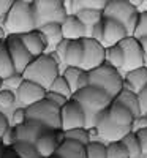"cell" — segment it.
Here are the masks:
<instances>
[{"label": "cell", "mask_w": 147, "mask_h": 158, "mask_svg": "<svg viewBox=\"0 0 147 158\" xmlns=\"http://www.w3.org/2000/svg\"><path fill=\"white\" fill-rule=\"evenodd\" d=\"M73 98L78 100L81 103V106L84 108L86 115H87V125H90L92 122L95 125L97 115L101 111L108 109L111 106V103L114 101V97L109 95L106 90L95 87V85H90V84L76 90L73 94Z\"/></svg>", "instance_id": "obj_1"}, {"label": "cell", "mask_w": 147, "mask_h": 158, "mask_svg": "<svg viewBox=\"0 0 147 158\" xmlns=\"http://www.w3.org/2000/svg\"><path fill=\"white\" fill-rule=\"evenodd\" d=\"M24 79L33 81L40 85H43L46 90H49L54 79L60 74L59 73V62L56 59V54H41L38 57H33L32 62L27 65V68L22 71Z\"/></svg>", "instance_id": "obj_2"}, {"label": "cell", "mask_w": 147, "mask_h": 158, "mask_svg": "<svg viewBox=\"0 0 147 158\" xmlns=\"http://www.w3.org/2000/svg\"><path fill=\"white\" fill-rule=\"evenodd\" d=\"M3 24H5V29L8 30V33L22 35V33L35 30L36 21H35L32 5L16 0L13 3V6L10 8V11L6 13V16L3 18Z\"/></svg>", "instance_id": "obj_3"}, {"label": "cell", "mask_w": 147, "mask_h": 158, "mask_svg": "<svg viewBox=\"0 0 147 158\" xmlns=\"http://www.w3.org/2000/svg\"><path fill=\"white\" fill-rule=\"evenodd\" d=\"M25 114H27L29 120L40 123L46 130H54V131L62 130L60 106H57L56 103H52L48 98H43L27 106L25 108Z\"/></svg>", "instance_id": "obj_4"}, {"label": "cell", "mask_w": 147, "mask_h": 158, "mask_svg": "<svg viewBox=\"0 0 147 158\" xmlns=\"http://www.w3.org/2000/svg\"><path fill=\"white\" fill-rule=\"evenodd\" d=\"M89 84L106 90L109 95H112L116 98L119 95V92L124 89L125 81H124V77L120 76L117 68H114L112 65L104 62L100 67L89 71Z\"/></svg>", "instance_id": "obj_5"}, {"label": "cell", "mask_w": 147, "mask_h": 158, "mask_svg": "<svg viewBox=\"0 0 147 158\" xmlns=\"http://www.w3.org/2000/svg\"><path fill=\"white\" fill-rule=\"evenodd\" d=\"M103 15H104V18H111V19L119 21L120 24H124L125 29L128 30V35H135L136 25L139 21V11L128 0L108 2L103 10Z\"/></svg>", "instance_id": "obj_6"}, {"label": "cell", "mask_w": 147, "mask_h": 158, "mask_svg": "<svg viewBox=\"0 0 147 158\" xmlns=\"http://www.w3.org/2000/svg\"><path fill=\"white\" fill-rule=\"evenodd\" d=\"M32 8L36 21V29L49 22H62L66 18L63 0H35Z\"/></svg>", "instance_id": "obj_7"}, {"label": "cell", "mask_w": 147, "mask_h": 158, "mask_svg": "<svg viewBox=\"0 0 147 158\" xmlns=\"http://www.w3.org/2000/svg\"><path fill=\"white\" fill-rule=\"evenodd\" d=\"M93 127L97 128V135H100L103 139L109 141V142H112V141H120V139H122V138L128 133V131L133 130V128H130V127H122V125H119L116 120H112L111 115H109V112H108V109L101 111V112L97 115L95 125H93Z\"/></svg>", "instance_id": "obj_8"}, {"label": "cell", "mask_w": 147, "mask_h": 158, "mask_svg": "<svg viewBox=\"0 0 147 158\" xmlns=\"http://www.w3.org/2000/svg\"><path fill=\"white\" fill-rule=\"evenodd\" d=\"M119 44L124 51V57H125L124 70L125 71L135 70V68H139V67H144L145 65L144 51H142V46L139 43V38H136L135 35H128Z\"/></svg>", "instance_id": "obj_9"}, {"label": "cell", "mask_w": 147, "mask_h": 158, "mask_svg": "<svg viewBox=\"0 0 147 158\" xmlns=\"http://www.w3.org/2000/svg\"><path fill=\"white\" fill-rule=\"evenodd\" d=\"M60 115H62V130H71L78 127H87V115L81 103L74 100L73 97L66 101L60 108Z\"/></svg>", "instance_id": "obj_10"}, {"label": "cell", "mask_w": 147, "mask_h": 158, "mask_svg": "<svg viewBox=\"0 0 147 158\" xmlns=\"http://www.w3.org/2000/svg\"><path fill=\"white\" fill-rule=\"evenodd\" d=\"M82 43H84V59L81 63L82 70L90 71L106 62V48L103 46L101 41L92 36H84Z\"/></svg>", "instance_id": "obj_11"}, {"label": "cell", "mask_w": 147, "mask_h": 158, "mask_svg": "<svg viewBox=\"0 0 147 158\" xmlns=\"http://www.w3.org/2000/svg\"><path fill=\"white\" fill-rule=\"evenodd\" d=\"M5 41H6V46H8L10 56L13 59V63H15L16 71L22 73L25 68H27V65L32 62L33 56L30 54V51L27 49V46H25L24 41L21 40V35L10 33Z\"/></svg>", "instance_id": "obj_12"}, {"label": "cell", "mask_w": 147, "mask_h": 158, "mask_svg": "<svg viewBox=\"0 0 147 158\" xmlns=\"http://www.w3.org/2000/svg\"><path fill=\"white\" fill-rule=\"evenodd\" d=\"M46 94L48 90L43 85H40L33 81H29V79H24L22 84L16 90V97L24 106H30V104L46 98Z\"/></svg>", "instance_id": "obj_13"}, {"label": "cell", "mask_w": 147, "mask_h": 158, "mask_svg": "<svg viewBox=\"0 0 147 158\" xmlns=\"http://www.w3.org/2000/svg\"><path fill=\"white\" fill-rule=\"evenodd\" d=\"M125 36H128V30L125 29L124 24H120L119 21L111 19V18L103 19V40H101V43L104 48L119 44Z\"/></svg>", "instance_id": "obj_14"}, {"label": "cell", "mask_w": 147, "mask_h": 158, "mask_svg": "<svg viewBox=\"0 0 147 158\" xmlns=\"http://www.w3.org/2000/svg\"><path fill=\"white\" fill-rule=\"evenodd\" d=\"M63 130H59V131H54V130H48L44 131V133L38 138V141L35 142V146L40 152V155H41V158H49L56 153L59 144L63 141L65 135L60 138V133Z\"/></svg>", "instance_id": "obj_15"}, {"label": "cell", "mask_w": 147, "mask_h": 158, "mask_svg": "<svg viewBox=\"0 0 147 158\" xmlns=\"http://www.w3.org/2000/svg\"><path fill=\"white\" fill-rule=\"evenodd\" d=\"M62 33L66 40H81L87 36V27L79 21L76 15H66V18L60 22Z\"/></svg>", "instance_id": "obj_16"}, {"label": "cell", "mask_w": 147, "mask_h": 158, "mask_svg": "<svg viewBox=\"0 0 147 158\" xmlns=\"http://www.w3.org/2000/svg\"><path fill=\"white\" fill-rule=\"evenodd\" d=\"M15 127V125H13ZM44 131H48L46 128H43L40 123L33 122V120H25L21 125L15 127V133H16V141H29V142H36L38 138L41 136Z\"/></svg>", "instance_id": "obj_17"}, {"label": "cell", "mask_w": 147, "mask_h": 158, "mask_svg": "<svg viewBox=\"0 0 147 158\" xmlns=\"http://www.w3.org/2000/svg\"><path fill=\"white\" fill-rule=\"evenodd\" d=\"M56 155L59 158H87L86 144L70 138H63L56 150Z\"/></svg>", "instance_id": "obj_18"}, {"label": "cell", "mask_w": 147, "mask_h": 158, "mask_svg": "<svg viewBox=\"0 0 147 158\" xmlns=\"http://www.w3.org/2000/svg\"><path fill=\"white\" fill-rule=\"evenodd\" d=\"M21 40L24 41V44L27 46V49L30 51V54L33 57H38V56L44 54V51L48 49L46 38L43 36V33L40 32L38 29H35L32 32H27V33H22Z\"/></svg>", "instance_id": "obj_19"}, {"label": "cell", "mask_w": 147, "mask_h": 158, "mask_svg": "<svg viewBox=\"0 0 147 158\" xmlns=\"http://www.w3.org/2000/svg\"><path fill=\"white\" fill-rule=\"evenodd\" d=\"M108 112L111 115L112 120H116L119 125H122V127H130L133 128V123H135L136 120V115L133 114L125 104L122 103H119L117 100H114L111 103V106L108 108Z\"/></svg>", "instance_id": "obj_20"}, {"label": "cell", "mask_w": 147, "mask_h": 158, "mask_svg": "<svg viewBox=\"0 0 147 158\" xmlns=\"http://www.w3.org/2000/svg\"><path fill=\"white\" fill-rule=\"evenodd\" d=\"M84 59V43L82 38L81 40H70L68 49L63 59V63L66 67H81Z\"/></svg>", "instance_id": "obj_21"}, {"label": "cell", "mask_w": 147, "mask_h": 158, "mask_svg": "<svg viewBox=\"0 0 147 158\" xmlns=\"http://www.w3.org/2000/svg\"><path fill=\"white\" fill-rule=\"evenodd\" d=\"M114 100H117L119 103L125 104V106H127L133 114H135L136 117H139V115H141L139 100H138V92H135L133 89H130V87H125V85H124V89L119 92V95H117Z\"/></svg>", "instance_id": "obj_22"}, {"label": "cell", "mask_w": 147, "mask_h": 158, "mask_svg": "<svg viewBox=\"0 0 147 158\" xmlns=\"http://www.w3.org/2000/svg\"><path fill=\"white\" fill-rule=\"evenodd\" d=\"M38 30L43 33V36L46 38V41H48V48H51V49H56V46L63 40V33H62V25H60V22H49V24H44V25H41Z\"/></svg>", "instance_id": "obj_23"}, {"label": "cell", "mask_w": 147, "mask_h": 158, "mask_svg": "<svg viewBox=\"0 0 147 158\" xmlns=\"http://www.w3.org/2000/svg\"><path fill=\"white\" fill-rule=\"evenodd\" d=\"M125 84H127L130 89H133L135 92L142 90V89L147 85V65L127 71Z\"/></svg>", "instance_id": "obj_24"}, {"label": "cell", "mask_w": 147, "mask_h": 158, "mask_svg": "<svg viewBox=\"0 0 147 158\" xmlns=\"http://www.w3.org/2000/svg\"><path fill=\"white\" fill-rule=\"evenodd\" d=\"M13 73H16L15 63L10 56V51L6 46L5 40H0V77L5 79L8 76H11Z\"/></svg>", "instance_id": "obj_25"}, {"label": "cell", "mask_w": 147, "mask_h": 158, "mask_svg": "<svg viewBox=\"0 0 147 158\" xmlns=\"http://www.w3.org/2000/svg\"><path fill=\"white\" fill-rule=\"evenodd\" d=\"M76 16L79 18V21H81L87 29L92 27L93 24L100 22L104 18L103 10H95V8H81L76 13Z\"/></svg>", "instance_id": "obj_26"}, {"label": "cell", "mask_w": 147, "mask_h": 158, "mask_svg": "<svg viewBox=\"0 0 147 158\" xmlns=\"http://www.w3.org/2000/svg\"><path fill=\"white\" fill-rule=\"evenodd\" d=\"M13 150L18 153L19 158H41L38 149L33 142H29V141H16L13 144Z\"/></svg>", "instance_id": "obj_27"}, {"label": "cell", "mask_w": 147, "mask_h": 158, "mask_svg": "<svg viewBox=\"0 0 147 158\" xmlns=\"http://www.w3.org/2000/svg\"><path fill=\"white\" fill-rule=\"evenodd\" d=\"M106 63L112 65L117 70H124L125 57H124V51L120 48V44H114V46L106 48Z\"/></svg>", "instance_id": "obj_28"}, {"label": "cell", "mask_w": 147, "mask_h": 158, "mask_svg": "<svg viewBox=\"0 0 147 158\" xmlns=\"http://www.w3.org/2000/svg\"><path fill=\"white\" fill-rule=\"evenodd\" d=\"M120 141L125 144V147L128 149L131 158L139 156V155L142 153V150H141V144H139V139H138V135H136V131H135V130L128 131V133H127L122 139H120Z\"/></svg>", "instance_id": "obj_29"}, {"label": "cell", "mask_w": 147, "mask_h": 158, "mask_svg": "<svg viewBox=\"0 0 147 158\" xmlns=\"http://www.w3.org/2000/svg\"><path fill=\"white\" fill-rule=\"evenodd\" d=\"M49 90L57 92V94H62V95H63V97H66V98H71V97H73V90H71V87H70L68 81L65 79V76H63V74H59V76L54 79V82L51 84Z\"/></svg>", "instance_id": "obj_30"}, {"label": "cell", "mask_w": 147, "mask_h": 158, "mask_svg": "<svg viewBox=\"0 0 147 158\" xmlns=\"http://www.w3.org/2000/svg\"><path fill=\"white\" fill-rule=\"evenodd\" d=\"M65 138H70V139H74V141H79L82 144H87L90 142V131L86 128V127H78V128H71V130H66L63 131Z\"/></svg>", "instance_id": "obj_31"}, {"label": "cell", "mask_w": 147, "mask_h": 158, "mask_svg": "<svg viewBox=\"0 0 147 158\" xmlns=\"http://www.w3.org/2000/svg\"><path fill=\"white\" fill-rule=\"evenodd\" d=\"M108 158H131V156L122 141H112L108 144Z\"/></svg>", "instance_id": "obj_32"}, {"label": "cell", "mask_w": 147, "mask_h": 158, "mask_svg": "<svg viewBox=\"0 0 147 158\" xmlns=\"http://www.w3.org/2000/svg\"><path fill=\"white\" fill-rule=\"evenodd\" d=\"M87 158H108V146H104L101 142L90 141L87 146Z\"/></svg>", "instance_id": "obj_33"}, {"label": "cell", "mask_w": 147, "mask_h": 158, "mask_svg": "<svg viewBox=\"0 0 147 158\" xmlns=\"http://www.w3.org/2000/svg\"><path fill=\"white\" fill-rule=\"evenodd\" d=\"M81 71H82L81 67H66V70L63 71V76L68 81L73 94L79 89V74H81Z\"/></svg>", "instance_id": "obj_34"}, {"label": "cell", "mask_w": 147, "mask_h": 158, "mask_svg": "<svg viewBox=\"0 0 147 158\" xmlns=\"http://www.w3.org/2000/svg\"><path fill=\"white\" fill-rule=\"evenodd\" d=\"M108 0H74L76 13L81 8H95V10H104Z\"/></svg>", "instance_id": "obj_35"}, {"label": "cell", "mask_w": 147, "mask_h": 158, "mask_svg": "<svg viewBox=\"0 0 147 158\" xmlns=\"http://www.w3.org/2000/svg\"><path fill=\"white\" fill-rule=\"evenodd\" d=\"M16 100H18V97L13 94L11 90L0 89V108H10V106L15 104Z\"/></svg>", "instance_id": "obj_36"}, {"label": "cell", "mask_w": 147, "mask_h": 158, "mask_svg": "<svg viewBox=\"0 0 147 158\" xmlns=\"http://www.w3.org/2000/svg\"><path fill=\"white\" fill-rule=\"evenodd\" d=\"M22 81H24V74L19 73V71H16V73H13L11 76H8V77L3 79V84L8 85V87H11V89H15V90H18V87L22 84Z\"/></svg>", "instance_id": "obj_37"}, {"label": "cell", "mask_w": 147, "mask_h": 158, "mask_svg": "<svg viewBox=\"0 0 147 158\" xmlns=\"http://www.w3.org/2000/svg\"><path fill=\"white\" fill-rule=\"evenodd\" d=\"M144 35H147V10L139 13V21H138L136 30H135V36L136 38L144 36Z\"/></svg>", "instance_id": "obj_38"}, {"label": "cell", "mask_w": 147, "mask_h": 158, "mask_svg": "<svg viewBox=\"0 0 147 158\" xmlns=\"http://www.w3.org/2000/svg\"><path fill=\"white\" fill-rule=\"evenodd\" d=\"M104 19V18H103ZM103 19L97 24H93L92 27L87 29V36H92V38H95L98 40V41H101L103 40Z\"/></svg>", "instance_id": "obj_39"}, {"label": "cell", "mask_w": 147, "mask_h": 158, "mask_svg": "<svg viewBox=\"0 0 147 158\" xmlns=\"http://www.w3.org/2000/svg\"><path fill=\"white\" fill-rule=\"evenodd\" d=\"M46 98L48 100H51L52 103H56L57 106H63V104L68 101L70 98H66V97H63L62 94H57V92H52V90H48V94H46Z\"/></svg>", "instance_id": "obj_40"}, {"label": "cell", "mask_w": 147, "mask_h": 158, "mask_svg": "<svg viewBox=\"0 0 147 158\" xmlns=\"http://www.w3.org/2000/svg\"><path fill=\"white\" fill-rule=\"evenodd\" d=\"M135 131H136V135H138V139H139V144H141L142 153L147 155V127L138 128V130H135Z\"/></svg>", "instance_id": "obj_41"}, {"label": "cell", "mask_w": 147, "mask_h": 158, "mask_svg": "<svg viewBox=\"0 0 147 158\" xmlns=\"http://www.w3.org/2000/svg\"><path fill=\"white\" fill-rule=\"evenodd\" d=\"M68 44H70V40L63 38L62 41L56 46V49H54V54H56L57 57H60L62 62H63V59H65V54H66V49H68Z\"/></svg>", "instance_id": "obj_42"}, {"label": "cell", "mask_w": 147, "mask_h": 158, "mask_svg": "<svg viewBox=\"0 0 147 158\" xmlns=\"http://www.w3.org/2000/svg\"><path fill=\"white\" fill-rule=\"evenodd\" d=\"M138 100H139V108H141V115L147 114V85L138 92Z\"/></svg>", "instance_id": "obj_43"}, {"label": "cell", "mask_w": 147, "mask_h": 158, "mask_svg": "<svg viewBox=\"0 0 147 158\" xmlns=\"http://www.w3.org/2000/svg\"><path fill=\"white\" fill-rule=\"evenodd\" d=\"M25 120H27V114H25V108L24 109H18L15 111V114H13V125H21L24 123Z\"/></svg>", "instance_id": "obj_44"}, {"label": "cell", "mask_w": 147, "mask_h": 158, "mask_svg": "<svg viewBox=\"0 0 147 158\" xmlns=\"http://www.w3.org/2000/svg\"><path fill=\"white\" fill-rule=\"evenodd\" d=\"M16 0H0V19H3L6 16V13L10 11V8L13 6Z\"/></svg>", "instance_id": "obj_45"}, {"label": "cell", "mask_w": 147, "mask_h": 158, "mask_svg": "<svg viewBox=\"0 0 147 158\" xmlns=\"http://www.w3.org/2000/svg\"><path fill=\"white\" fill-rule=\"evenodd\" d=\"M10 130V122L3 112H0V139L5 136V133Z\"/></svg>", "instance_id": "obj_46"}, {"label": "cell", "mask_w": 147, "mask_h": 158, "mask_svg": "<svg viewBox=\"0 0 147 158\" xmlns=\"http://www.w3.org/2000/svg\"><path fill=\"white\" fill-rule=\"evenodd\" d=\"M86 85H89V71L87 70H82L81 74H79V89H82Z\"/></svg>", "instance_id": "obj_47"}, {"label": "cell", "mask_w": 147, "mask_h": 158, "mask_svg": "<svg viewBox=\"0 0 147 158\" xmlns=\"http://www.w3.org/2000/svg\"><path fill=\"white\" fill-rule=\"evenodd\" d=\"M139 43H141V46H142V51H144V59H145V65H147V35L139 36Z\"/></svg>", "instance_id": "obj_48"}, {"label": "cell", "mask_w": 147, "mask_h": 158, "mask_svg": "<svg viewBox=\"0 0 147 158\" xmlns=\"http://www.w3.org/2000/svg\"><path fill=\"white\" fill-rule=\"evenodd\" d=\"M5 158H19V156H18V153L15 150H13L11 146H8L6 147V152H5Z\"/></svg>", "instance_id": "obj_49"}, {"label": "cell", "mask_w": 147, "mask_h": 158, "mask_svg": "<svg viewBox=\"0 0 147 158\" xmlns=\"http://www.w3.org/2000/svg\"><path fill=\"white\" fill-rule=\"evenodd\" d=\"M6 144L2 141V142H0V158H5V152H6Z\"/></svg>", "instance_id": "obj_50"}, {"label": "cell", "mask_w": 147, "mask_h": 158, "mask_svg": "<svg viewBox=\"0 0 147 158\" xmlns=\"http://www.w3.org/2000/svg\"><path fill=\"white\" fill-rule=\"evenodd\" d=\"M10 33H8V30L5 29V27H2L0 25V40H6V36H8Z\"/></svg>", "instance_id": "obj_51"}, {"label": "cell", "mask_w": 147, "mask_h": 158, "mask_svg": "<svg viewBox=\"0 0 147 158\" xmlns=\"http://www.w3.org/2000/svg\"><path fill=\"white\" fill-rule=\"evenodd\" d=\"M128 2H130V3L133 5V6H136V8H139V6H141V5H142L144 2H145V0H128Z\"/></svg>", "instance_id": "obj_52"}, {"label": "cell", "mask_w": 147, "mask_h": 158, "mask_svg": "<svg viewBox=\"0 0 147 158\" xmlns=\"http://www.w3.org/2000/svg\"><path fill=\"white\" fill-rule=\"evenodd\" d=\"M19 2H24V3H29V5H33L35 0H19Z\"/></svg>", "instance_id": "obj_53"}, {"label": "cell", "mask_w": 147, "mask_h": 158, "mask_svg": "<svg viewBox=\"0 0 147 158\" xmlns=\"http://www.w3.org/2000/svg\"><path fill=\"white\" fill-rule=\"evenodd\" d=\"M2 85H3V79L0 77V89H2Z\"/></svg>", "instance_id": "obj_54"}, {"label": "cell", "mask_w": 147, "mask_h": 158, "mask_svg": "<svg viewBox=\"0 0 147 158\" xmlns=\"http://www.w3.org/2000/svg\"><path fill=\"white\" fill-rule=\"evenodd\" d=\"M108 2H114V0H108Z\"/></svg>", "instance_id": "obj_55"}, {"label": "cell", "mask_w": 147, "mask_h": 158, "mask_svg": "<svg viewBox=\"0 0 147 158\" xmlns=\"http://www.w3.org/2000/svg\"><path fill=\"white\" fill-rule=\"evenodd\" d=\"M0 142H2V139H0Z\"/></svg>", "instance_id": "obj_56"}, {"label": "cell", "mask_w": 147, "mask_h": 158, "mask_svg": "<svg viewBox=\"0 0 147 158\" xmlns=\"http://www.w3.org/2000/svg\"><path fill=\"white\" fill-rule=\"evenodd\" d=\"M145 117H147V114H145Z\"/></svg>", "instance_id": "obj_57"}]
</instances>
